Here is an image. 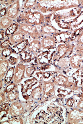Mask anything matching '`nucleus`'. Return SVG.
Listing matches in <instances>:
<instances>
[{"mask_svg": "<svg viewBox=\"0 0 83 124\" xmlns=\"http://www.w3.org/2000/svg\"><path fill=\"white\" fill-rule=\"evenodd\" d=\"M81 6L79 0H37L35 10L44 15Z\"/></svg>", "mask_w": 83, "mask_h": 124, "instance_id": "obj_1", "label": "nucleus"}, {"mask_svg": "<svg viewBox=\"0 0 83 124\" xmlns=\"http://www.w3.org/2000/svg\"><path fill=\"white\" fill-rule=\"evenodd\" d=\"M16 21L19 23H27L39 26L45 23V17L40 11L33 9L21 10Z\"/></svg>", "mask_w": 83, "mask_h": 124, "instance_id": "obj_2", "label": "nucleus"}, {"mask_svg": "<svg viewBox=\"0 0 83 124\" xmlns=\"http://www.w3.org/2000/svg\"><path fill=\"white\" fill-rule=\"evenodd\" d=\"M52 80L56 86H64L74 91L78 90L80 87L75 83L72 76L69 77L62 71L53 72Z\"/></svg>", "mask_w": 83, "mask_h": 124, "instance_id": "obj_3", "label": "nucleus"}, {"mask_svg": "<svg viewBox=\"0 0 83 124\" xmlns=\"http://www.w3.org/2000/svg\"><path fill=\"white\" fill-rule=\"evenodd\" d=\"M75 46L76 45L73 42L57 43L56 45V52L54 55L52 62L64 57H70L73 54Z\"/></svg>", "mask_w": 83, "mask_h": 124, "instance_id": "obj_4", "label": "nucleus"}, {"mask_svg": "<svg viewBox=\"0 0 83 124\" xmlns=\"http://www.w3.org/2000/svg\"><path fill=\"white\" fill-rule=\"evenodd\" d=\"M18 31L24 33L29 39L40 40L43 35L40 33L38 27L27 23H19Z\"/></svg>", "mask_w": 83, "mask_h": 124, "instance_id": "obj_5", "label": "nucleus"}, {"mask_svg": "<svg viewBox=\"0 0 83 124\" xmlns=\"http://www.w3.org/2000/svg\"><path fill=\"white\" fill-rule=\"evenodd\" d=\"M65 123H83V110L76 107L67 108Z\"/></svg>", "mask_w": 83, "mask_h": 124, "instance_id": "obj_6", "label": "nucleus"}, {"mask_svg": "<svg viewBox=\"0 0 83 124\" xmlns=\"http://www.w3.org/2000/svg\"><path fill=\"white\" fill-rule=\"evenodd\" d=\"M56 51V47L42 50L37 56L38 65L52 63L53 58Z\"/></svg>", "mask_w": 83, "mask_h": 124, "instance_id": "obj_7", "label": "nucleus"}, {"mask_svg": "<svg viewBox=\"0 0 83 124\" xmlns=\"http://www.w3.org/2000/svg\"><path fill=\"white\" fill-rule=\"evenodd\" d=\"M43 91V98L48 100V99L55 96L56 86L52 80L48 81L40 82Z\"/></svg>", "mask_w": 83, "mask_h": 124, "instance_id": "obj_8", "label": "nucleus"}, {"mask_svg": "<svg viewBox=\"0 0 83 124\" xmlns=\"http://www.w3.org/2000/svg\"><path fill=\"white\" fill-rule=\"evenodd\" d=\"M27 65L19 62L15 66V73L13 81L16 85L21 83L23 79L26 78L25 72Z\"/></svg>", "mask_w": 83, "mask_h": 124, "instance_id": "obj_9", "label": "nucleus"}, {"mask_svg": "<svg viewBox=\"0 0 83 124\" xmlns=\"http://www.w3.org/2000/svg\"><path fill=\"white\" fill-rule=\"evenodd\" d=\"M26 103L24 104L21 101L18 100L11 103L9 107V116H16L23 115L26 110Z\"/></svg>", "mask_w": 83, "mask_h": 124, "instance_id": "obj_10", "label": "nucleus"}, {"mask_svg": "<svg viewBox=\"0 0 83 124\" xmlns=\"http://www.w3.org/2000/svg\"><path fill=\"white\" fill-rule=\"evenodd\" d=\"M21 11L20 0H15L12 4L7 8V16L16 21Z\"/></svg>", "mask_w": 83, "mask_h": 124, "instance_id": "obj_11", "label": "nucleus"}, {"mask_svg": "<svg viewBox=\"0 0 83 124\" xmlns=\"http://www.w3.org/2000/svg\"><path fill=\"white\" fill-rule=\"evenodd\" d=\"M40 33L43 36H53L60 31L56 29L51 23H45L41 26H37Z\"/></svg>", "mask_w": 83, "mask_h": 124, "instance_id": "obj_12", "label": "nucleus"}, {"mask_svg": "<svg viewBox=\"0 0 83 124\" xmlns=\"http://www.w3.org/2000/svg\"><path fill=\"white\" fill-rule=\"evenodd\" d=\"M42 50L56 47L57 43L53 36L44 35L40 39Z\"/></svg>", "mask_w": 83, "mask_h": 124, "instance_id": "obj_13", "label": "nucleus"}, {"mask_svg": "<svg viewBox=\"0 0 83 124\" xmlns=\"http://www.w3.org/2000/svg\"><path fill=\"white\" fill-rule=\"evenodd\" d=\"M71 67L75 69L83 68V54H73L70 57Z\"/></svg>", "mask_w": 83, "mask_h": 124, "instance_id": "obj_14", "label": "nucleus"}, {"mask_svg": "<svg viewBox=\"0 0 83 124\" xmlns=\"http://www.w3.org/2000/svg\"><path fill=\"white\" fill-rule=\"evenodd\" d=\"M52 63L55 67L56 71H63L71 67L70 57L60 59L55 62H52Z\"/></svg>", "mask_w": 83, "mask_h": 124, "instance_id": "obj_15", "label": "nucleus"}, {"mask_svg": "<svg viewBox=\"0 0 83 124\" xmlns=\"http://www.w3.org/2000/svg\"><path fill=\"white\" fill-rule=\"evenodd\" d=\"M55 96L61 99L67 98L73 96V91L64 86H56Z\"/></svg>", "mask_w": 83, "mask_h": 124, "instance_id": "obj_16", "label": "nucleus"}, {"mask_svg": "<svg viewBox=\"0 0 83 124\" xmlns=\"http://www.w3.org/2000/svg\"><path fill=\"white\" fill-rule=\"evenodd\" d=\"M26 50L37 56L42 50L40 40H32L29 42Z\"/></svg>", "mask_w": 83, "mask_h": 124, "instance_id": "obj_17", "label": "nucleus"}, {"mask_svg": "<svg viewBox=\"0 0 83 124\" xmlns=\"http://www.w3.org/2000/svg\"><path fill=\"white\" fill-rule=\"evenodd\" d=\"M20 61L25 64H30L36 55L25 50L18 55Z\"/></svg>", "mask_w": 83, "mask_h": 124, "instance_id": "obj_18", "label": "nucleus"}, {"mask_svg": "<svg viewBox=\"0 0 83 124\" xmlns=\"http://www.w3.org/2000/svg\"><path fill=\"white\" fill-rule=\"evenodd\" d=\"M29 42V39L27 38L18 44L13 45L11 48L14 54L19 55L24 50H26Z\"/></svg>", "mask_w": 83, "mask_h": 124, "instance_id": "obj_19", "label": "nucleus"}, {"mask_svg": "<svg viewBox=\"0 0 83 124\" xmlns=\"http://www.w3.org/2000/svg\"><path fill=\"white\" fill-rule=\"evenodd\" d=\"M53 75V72H42L36 70L32 77L36 78L39 82H41L42 80L48 81L52 80Z\"/></svg>", "mask_w": 83, "mask_h": 124, "instance_id": "obj_20", "label": "nucleus"}, {"mask_svg": "<svg viewBox=\"0 0 83 124\" xmlns=\"http://www.w3.org/2000/svg\"><path fill=\"white\" fill-rule=\"evenodd\" d=\"M43 91L40 82L35 87L32 89L31 97L35 101H38L43 97Z\"/></svg>", "mask_w": 83, "mask_h": 124, "instance_id": "obj_21", "label": "nucleus"}, {"mask_svg": "<svg viewBox=\"0 0 83 124\" xmlns=\"http://www.w3.org/2000/svg\"><path fill=\"white\" fill-rule=\"evenodd\" d=\"M27 38H29L22 32L18 31L9 38L13 45L18 44Z\"/></svg>", "mask_w": 83, "mask_h": 124, "instance_id": "obj_22", "label": "nucleus"}, {"mask_svg": "<svg viewBox=\"0 0 83 124\" xmlns=\"http://www.w3.org/2000/svg\"><path fill=\"white\" fill-rule=\"evenodd\" d=\"M11 103L4 102L0 104V123L3 120L8 117L9 112V107Z\"/></svg>", "mask_w": 83, "mask_h": 124, "instance_id": "obj_23", "label": "nucleus"}, {"mask_svg": "<svg viewBox=\"0 0 83 124\" xmlns=\"http://www.w3.org/2000/svg\"><path fill=\"white\" fill-rule=\"evenodd\" d=\"M71 76L75 83L78 86H83V72L81 69L76 70Z\"/></svg>", "mask_w": 83, "mask_h": 124, "instance_id": "obj_24", "label": "nucleus"}, {"mask_svg": "<svg viewBox=\"0 0 83 124\" xmlns=\"http://www.w3.org/2000/svg\"><path fill=\"white\" fill-rule=\"evenodd\" d=\"M6 100L5 102L11 103L17 101L18 100L20 96V93L19 91L18 86L14 89L12 91L6 94Z\"/></svg>", "mask_w": 83, "mask_h": 124, "instance_id": "obj_25", "label": "nucleus"}, {"mask_svg": "<svg viewBox=\"0 0 83 124\" xmlns=\"http://www.w3.org/2000/svg\"><path fill=\"white\" fill-rule=\"evenodd\" d=\"M9 63L7 60H0V80H3L9 68Z\"/></svg>", "mask_w": 83, "mask_h": 124, "instance_id": "obj_26", "label": "nucleus"}, {"mask_svg": "<svg viewBox=\"0 0 83 124\" xmlns=\"http://www.w3.org/2000/svg\"><path fill=\"white\" fill-rule=\"evenodd\" d=\"M20 24L16 21H14L7 29L5 30V39L9 38L18 31Z\"/></svg>", "mask_w": 83, "mask_h": 124, "instance_id": "obj_27", "label": "nucleus"}, {"mask_svg": "<svg viewBox=\"0 0 83 124\" xmlns=\"http://www.w3.org/2000/svg\"><path fill=\"white\" fill-rule=\"evenodd\" d=\"M22 5H21V10L34 9L37 5V0H22Z\"/></svg>", "mask_w": 83, "mask_h": 124, "instance_id": "obj_28", "label": "nucleus"}, {"mask_svg": "<svg viewBox=\"0 0 83 124\" xmlns=\"http://www.w3.org/2000/svg\"><path fill=\"white\" fill-rule=\"evenodd\" d=\"M15 66L9 67L3 79L4 85H7L13 81L15 73Z\"/></svg>", "mask_w": 83, "mask_h": 124, "instance_id": "obj_29", "label": "nucleus"}, {"mask_svg": "<svg viewBox=\"0 0 83 124\" xmlns=\"http://www.w3.org/2000/svg\"><path fill=\"white\" fill-rule=\"evenodd\" d=\"M15 20L8 17L5 16L0 19V29L6 30L8 28Z\"/></svg>", "mask_w": 83, "mask_h": 124, "instance_id": "obj_30", "label": "nucleus"}, {"mask_svg": "<svg viewBox=\"0 0 83 124\" xmlns=\"http://www.w3.org/2000/svg\"><path fill=\"white\" fill-rule=\"evenodd\" d=\"M37 70L42 72H54L56 71L55 67L53 63L45 64L39 65L36 66Z\"/></svg>", "mask_w": 83, "mask_h": 124, "instance_id": "obj_31", "label": "nucleus"}, {"mask_svg": "<svg viewBox=\"0 0 83 124\" xmlns=\"http://www.w3.org/2000/svg\"><path fill=\"white\" fill-rule=\"evenodd\" d=\"M23 120L21 116H8L7 120H5L1 123L8 124H23Z\"/></svg>", "mask_w": 83, "mask_h": 124, "instance_id": "obj_32", "label": "nucleus"}, {"mask_svg": "<svg viewBox=\"0 0 83 124\" xmlns=\"http://www.w3.org/2000/svg\"><path fill=\"white\" fill-rule=\"evenodd\" d=\"M63 103L64 107L67 108L76 107V100L72 96L67 98L63 99Z\"/></svg>", "mask_w": 83, "mask_h": 124, "instance_id": "obj_33", "label": "nucleus"}, {"mask_svg": "<svg viewBox=\"0 0 83 124\" xmlns=\"http://www.w3.org/2000/svg\"><path fill=\"white\" fill-rule=\"evenodd\" d=\"M14 54L12 48L0 49V59L7 60V59Z\"/></svg>", "mask_w": 83, "mask_h": 124, "instance_id": "obj_34", "label": "nucleus"}, {"mask_svg": "<svg viewBox=\"0 0 83 124\" xmlns=\"http://www.w3.org/2000/svg\"><path fill=\"white\" fill-rule=\"evenodd\" d=\"M37 69L36 66L30 65L27 66L25 72V76L26 78H30L32 77L35 72L36 71Z\"/></svg>", "mask_w": 83, "mask_h": 124, "instance_id": "obj_35", "label": "nucleus"}, {"mask_svg": "<svg viewBox=\"0 0 83 124\" xmlns=\"http://www.w3.org/2000/svg\"><path fill=\"white\" fill-rule=\"evenodd\" d=\"M7 60L11 66H15V65L19 63L20 61L18 55L14 53L7 59Z\"/></svg>", "mask_w": 83, "mask_h": 124, "instance_id": "obj_36", "label": "nucleus"}, {"mask_svg": "<svg viewBox=\"0 0 83 124\" xmlns=\"http://www.w3.org/2000/svg\"><path fill=\"white\" fill-rule=\"evenodd\" d=\"M17 86H18L17 85L15 84V83L12 81L11 83L6 85L5 88H4L3 91L7 94L15 89L17 87Z\"/></svg>", "mask_w": 83, "mask_h": 124, "instance_id": "obj_37", "label": "nucleus"}, {"mask_svg": "<svg viewBox=\"0 0 83 124\" xmlns=\"http://www.w3.org/2000/svg\"><path fill=\"white\" fill-rule=\"evenodd\" d=\"M13 45L9 38L5 39L3 41L0 42V49H6L12 47Z\"/></svg>", "mask_w": 83, "mask_h": 124, "instance_id": "obj_38", "label": "nucleus"}, {"mask_svg": "<svg viewBox=\"0 0 83 124\" xmlns=\"http://www.w3.org/2000/svg\"><path fill=\"white\" fill-rule=\"evenodd\" d=\"M73 43L76 45H83V30L77 37Z\"/></svg>", "mask_w": 83, "mask_h": 124, "instance_id": "obj_39", "label": "nucleus"}, {"mask_svg": "<svg viewBox=\"0 0 83 124\" xmlns=\"http://www.w3.org/2000/svg\"><path fill=\"white\" fill-rule=\"evenodd\" d=\"M15 0H0V8H7L8 7L12 4Z\"/></svg>", "mask_w": 83, "mask_h": 124, "instance_id": "obj_40", "label": "nucleus"}, {"mask_svg": "<svg viewBox=\"0 0 83 124\" xmlns=\"http://www.w3.org/2000/svg\"><path fill=\"white\" fill-rule=\"evenodd\" d=\"M73 54H83V45H76L74 49Z\"/></svg>", "mask_w": 83, "mask_h": 124, "instance_id": "obj_41", "label": "nucleus"}, {"mask_svg": "<svg viewBox=\"0 0 83 124\" xmlns=\"http://www.w3.org/2000/svg\"><path fill=\"white\" fill-rule=\"evenodd\" d=\"M6 100V94L3 92L1 91L0 93V104L5 102Z\"/></svg>", "mask_w": 83, "mask_h": 124, "instance_id": "obj_42", "label": "nucleus"}, {"mask_svg": "<svg viewBox=\"0 0 83 124\" xmlns=\"http://www.w3.org/2000/svg\"><path fill=\"white\" fill-rule=\"evenodd\" d=\"M76 107L83 110V98L76 102Z\"/></svg>", "mask_w": 83, "mask_h": 124, "instance_id": "obj_43", "label": "nucleus"}, {"mask_svg": "<svg viewBox=\"0 0 83 124\" xmlns=\"http://www.w3.org/2000/svg\"><path fill=\"white\" fill-rule=\"evenodd\" d=\"M0 18L7 16V8H0Z\"/></svg>", "mask_w": 83, "mask_h": 124, "instance_id": "obj_44", "label": "nucleus"}, {"mask_svg": "<svg viewBox=\"0 0 83 124\" xmlns=\"http://www.w3.org/2000/svg\"><path fill=\"white\" fill-rule=\"evenodd\" d=\"M5 30L3 29H0V42H1L5 39Z\"/></svg>", "mask_w": 83, "mask_h": 124, "instance_id": "obj_45", "label": "nucleus"}, {"mask_svg": "<svg viewBox=\"0 0 83 124\" xmlns=\"http://www.w3.org/2000/svg\"><path fill=\"white\" fill-rule=\"evenodd\" d=\"M0 91H1L3 87V85H4V81L3 80H0Z\"/></svg>", "mask_w": 83, "mask_h": 124, "instance_id": "obj_46", "label": "nucleus"}, {"mask_svg": "<svg viewBox=\"0 0 83 124\" xmlns=\"http://www.w3.org/2000/svg\"><path fill=\"white\" fill-rule=\"evenodd\" d=\"M80 1V3L81 6L83 8V0H79Z\"/></svg>", "mask_w": 83, "mask_h": 124, "instance_id": "obj_47", "label": "nucleus"}, {"mask_svg": "<svg viewBox=\"0 0 83 124\" xmlns=\"http://www.w3.org/2000/svg\"><path fill=\"white\" fill-rule=\"evenodd\" d=\"M81 69L83 71V68H82V69Z\"/></svg>", "mask_w": 83, "mask_h": 124, "instance_id": "obj_48", "label": "nucleus"}]
</instances>
